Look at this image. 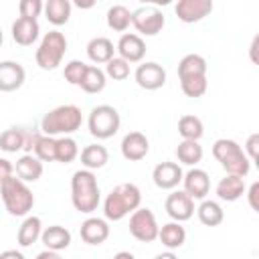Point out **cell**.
Segmentation results:
<instances>
[{
    "instance_id": "17",
    "label": "cell",
    "mask_w": 259,
    "mask_h": 259,
    "mask_svg": "<svg viewBox=\"0 0 259 259\" xmlns=\"http://www.w3.org/2000/svg\"><path fill=\"white\" fill-rule=\"evenodd\" d=\"M121 156L130 162H140L150 152V142L142 132H130L121 140Z\"/></svg>"
},
{
    "instance_id": "24",
    "label": "cell",
    "mask_w": 259,
    "mask_h": 259,
    "mask_svg": "<svg viewBox=\"0 0 259 259\" xmlns=\"http://www.w3.org/2000/svg\"><path fill=\"white\" fill-rule=\"evenodd\" d=\"M206 59L196 53H188L178 61V81L190 77H206Z\"/></svg>"
},
{
    "instance_id": "4",
    "label": "cell",
    "mask_w": 259,
    "mask_h": 259,
    "mask_svg": "<svg viewBox=\"0 0 259 259\" xmlns=\"http://www.w3.org/2000/svg\"><path fill=\"white\" fill-rule=\"evenodd\" d=\"M0 198L12 217H28V212L34 206V194L28 188L26 182H22L16 176L6 178L0 184Z\"/></svg>"
},
{
    "instance_id": "32",
    "label": "cell",
    "mask_w": 259,
    "mask_h": 259,
    "mask_svg": "<svg viewBox=\"0 0 259 259\" xmlns=\"http://www.w3.org/2000/svg\"><path fill=\"white\" fill-rule=\"evenodd\" d=\"M105 83H107V77L103 73V69L95 67V65H89L79 87L85 91V93H101L105 89Z\"/></svg>"
},
{
    "instance_id": "16",
    "label": "cell",
    "mask_w": 259,
    "mask_h": 259,
    "mask_svg": "<svg viewBox=\"0 0 259 259\" xmlns=\"http://www.w3.org/2000/svg\"><path fill=\"white\" fill-rule=\"evenodd\" d=\"M26 71L18 61H0V91L10 93L24 85Z\"/></svg>"
},
{
    "instance_id": "8",
    "label": "cell",
    "mask_w": 259,
    "mask_h": 259,
    "mask_svg": "<svg viewBox=\"0 0 259 259\" xmlns=\"http://www.w3.org/2000/svg\"><path fill=\"white\" fill-rule=\"evenodd\" d=\"M158 221L148 206H140L130 214V235L142 243H152L158 239Z\"/></svg>"
},
{
    "instance_id": "29",
    "label": "cell",
    "mask_w": 259,
    "mask_h": 259,
    "mask_svg": "<svg viewBox=\"0 0 259 259\" xmlns=\"http://www.w3.org/2000/svg\"><path fill=\"white\" fill-rule=\"evenodd\" d=\"M196 214H198V221L204 227H219L225 221V210L217 200H206L204 198L196 206Z\"/></svg>"
},
{
    "instance_id": "21",
    "label": "cell",
    "mask_w": 259,
    "mask_h": 259,
    "mask_svg": "<svg viewBox=\"0 0 259 259\" xmlns=\"http://www.w3.org/2000/svg\"><path fill=\"white\" fill-rule=\"evenodd\" d=\"M245 190H247L245 178H241V176H231V174H227L225 178H221L219 184H217V188H214L217 196H219L221 200H225V202H235V200H239V198L245 194Z\"/></svg>"
},
{
    "instance_id": "34",
    "label": "cell",
    "mask_w": 259,
    "mask_h": 259,
    "mask_svg": "<svg viewBox=\"0 0 259 259\" xmlns=\"http://www.w3.org/2000/svg\"><path fill=\"white\" fill-rule=\"evenodd\" d=\"M178 134L182 136V140H192V142H198L204 134V125H202V119L196 117V115H182L178 119Z\"/></svg>"
},
{
    "instance_id": "9",
    "label": "cell",
    "mask_w": 259,
    "mask_h": 259,
    "mask_svg": "<svg viewBox=\"0 0 259 259\" xmlns=\"http://www.w3.org/2000/svg\"><path fill=\"white\" fill-rule=\"evenodd\" d=\"M132 24L140 36H156L166 24V16L158 6H140L132 12Z\"/></svg>"
},
{
    "instance_id": "37",
    "label": "cell",
    "mask_w": 259,
    "mask_h": 259,
    "mask_svg": "<svg viewBox=\"0 0 259 259\" xmlns=\"http://www.w3.org/2000/svg\"><path fill=\"white\" fill-rule=\"evenodd\" d=\"M105 77L113 79V81H123L130 77V63H125L123 59L119 57H113L107 65H105Z\"/></svg>"
},
{
    "instance_id": "25",
    "label": "cell",
    "mask_w": 259,
    "mask_h": 259,
    "mask_svg": "<svg viewBox=\"0 0 259 259\" xmlns=\"http://www.w3.org/2000/svg\"><path fill=\"white\" fill-rule=\"evenodd\" d=\"M14 172L16 178H20L22 182H36L42 176V162L32 154H24L16 160Z\"/></svg>"
},
{
    "instance_id": "46",
    "label": "cell",
    "mask_w": 259,
    "mask_h": 259,
    "mask_svg": "<svg viewBox=\"0 0 259 259\" xmlns=\"http://www.w3.org/2000/svg\"><path fill=\"white\" fill-rule=\"evenodd\" d=\"M154 259H178L174 251H164V253H158Z\"/></svg>"
},
{
    "instance_id": "39",
    "label": "cell",
    "mask_w": 259,
    "mask_h": 259,
    "mask_svg": "<svg viewBox=\"0 0 259 259\" xmlns=\"http://www.w3.org/2000/svg\"><path fill=\"white\" fill-rule=\"evenodd\" d=\"M42 8H45L42 0H20V4H18L20 16L22 18H32V20H36L42 14Z\"/></svg>"
},
{
    "instance_id": "38",
    "label": "cell",
    "mask_w": 259,
    "mask_h": 259,
    "mask_svg": "<svg viewBox=\"0 0 259 259\" xmlns=\"http://www.w3.org/2000/svg\"><path fill=\"white\" fill-rule=\"evenodd\" d=\"M87 67H89V65H85L83 61H77V59L69 61V63L65 65V71H63L65 81L71 83V85H79L81 79H83V75H85V71H87Z\"/></svg>"
},
{
    "instance_id": "47",
    "label": "cell",
    "mask_w": 259,
    "mask_h": 259,
    "mask_svg": "<svg viewBox=\"0 0 259 259\" xmlns=\"http://www.w3.org/2000/svg\"><path fill=\"white\" fill-rule=\"evenodd\" d=\"M113 259H136V255L130 253V251H119V253L113 255Z\"/></svg>"
},
{
    "instance_id": "13",
    "label": "cell",
    "mask_w": 259,
    "mask_h": 259,
    "mask_svg": "<svg viewBox=\"0 0 259 259\" xmlns=\"http://www.w3.org/2000/svg\"><path fill=\"white\" fill-rule=\"evenodd\" d=\"M115 51L125 63H140L146 57V42L136 32H123L115 45Z\"/></svg>"
},
{
    "instance_id": "6",
    "label": "cell",
    "mask_w": 259,
    "mask_h": 259,
    "mask_svg": "<svg viewBox=\"0 0 259 259\" xmlns=\"http://www.w3.org/2000/svg\"><path fill=\"white\" fill-rule=\"evenodd\" d=\"M67 53V38L61 30H49L34 53V61L42 71H53L61 65L63 57Z\"/></svg>"
},
{
    "instance_id": "12",
    "label": "cell",
    "mask_w": 259,
    "mask_h": 259,
    "mask_svg": "<svg viewBox=\"0 0 259 259\" xmlns=\"http://www.w3.org/2000/svg\"><path fill=\"white\" fill-rule=\"evenodd\" d=\"M164 208H166V214L176 223H184V221L192 219V214L196 210L194 200L184 190H174L172 194H168V198L164 202Z\"/></svg>"
},
{
    "instance_id": "1",
    "label": "cell",
    "mask_w": 259,
    "mask_h": 259,
    "mask_svg": "<svg viewBox=\"0 0 259 259\" xmlns=\"http://www.w3.org/2000/svg\"><path fill=\"white\" fill-rule=\"evenodd\" d=\"M142 206V192L134 182L117 184L103 200V214L105 221H121L123 217L132 214L136 208Z\"/></svg>"
},
{
    "instance_id": "5",
    "label": "cell",
    "mask_w": 259,
    "mask_h": 259,
    "mask_svg": "<svg viewBox=\"0 0 259 259\" xmlns=\"http://www.w3.org/2000/svg\"><path fill=\"white\" fill-rule=\"evenodd\" d=\"M212 156L221 162V166L225 168L227 174L231 176H241L245 178L251 170V162L249 158L245 156L243 148L231 140V138H221L212 144Z\"/></svg>"
},
{
    "instance_id": "11",
    "label": "cell",
    "mask_w": 259,
    "mask_h": 259,
    "mask_svg": "<svg viewBox=\"0 0 259 259\" xmlns=\"http://www.w3.org/2000/svg\"><path fill=\"white\" fill-rule=\"evenodd\" d=\"M134 79L142 89L156 91V89L164 87V83H166V69L156 61H148V63L138 65Z\"/></svg>"
},
{
    "instance_id": "26",
    "label": "cell",
    "mask_w": 259,
    "mask_h": 259,
    "mask_svg": "<svg viewBox=\"0 0 259 259\" xmlns=\"http://www.w3.org/2000/svg\"><path fill=\"white\" fill-rule=\"evenodd\" d=\"M79 158H81L83 168L93 172V170H99V168H103V166L107 164L109 152H107V148L101 146V144H89V146H85V148L81 150Z\"/></svg>"
},
{
    "instance_id": "30",
    "label": "cell",
    "mask_w": 259,
    "mask_h": 259,
    "mask_svg": "<svg viewBox=\"0 0 259 259\" xmlns=\"http://www.w3.org/2000/svg\"><path fill=\"white\" fill-rule=\"evenodd\" d=\"M202 146L198 142H192V140H182L178 146H176V158L180 164L184 166H194L202 160Z\"/></svg>"
},
{
    "instance_id": "10",
    "label": "cell",
    "mask_w": 259,
    "mask_h": 259,
    "mask_svg": "<svg viewBox=\"0 0 259 259\" xmlns=\"http://www.w3.org/2000/svg\"><path fill=\"white\" fill-rule=\"evenodd\" d=\"M212 8H214L212 0H178L174 4V12H176L178 20H182L186 24L200 22L202 18H206L212 12Z\"/></svg>"
},
{
    "instance_id": "31",
    "label": "cell",
    "mask_w": 259,
    "mask_h": 259,
    "mask_svg": "<svg viewBox=\"0 0 259 259\" xmlns=\"http://www.w3.org/2000/svg\"><path fill=\"white\" fill-rule=\"evenodd\" d=\"M26 134L22 127H8L0 134V150L8 152V154H16L20 150H24V142H26Z\"/></svg>"
},
{
    "instance_id": "36",
    "label": "cell",
    "mask_w": 259,
    "mask_h": 259,
    "mask_svg": "<svg viewBox=\"0 0 259 259\" xmlns=\"http://www.w3.org/2000/svg\"><path fill=\"white\" fill-rule=\"evenodd\" d=\"M180 89L186 97H202L208 89V81L206 77H190V79H180Z\"/></svg>"
},
{
    "instance_id": "43",
    "label": "cell",
    "mask_w": 259,
    "mask_h": 259,
    "mask_svg": "<svg viewBox=\"0 0 259 259\" xmlns=\"http://www.w3.org/2000/svg\"><path fill=\"white\" fill-rule=\"evenodd\" d=\"M0 259H24V255L16 249H6V251L0 253Z\"/></svg>"
},
{
    "instance_id": "3",
    "label": "cell",
    "mask_w": 259,
    "mask_h": 259,
    "mask_svg": "<svg viewBox=\"0 0 259 259\" xmlns=\"http://www.w3.org/2000/svg\"><path fill=\"white\" fill-rule=\"evenodd\" d=\"M83 123V113L77 105L67 103V105H59L55 109H51L49 113H45V117L40 119V134L57 138V136H71L73 132H77Z\"/></svg>"
},
{
    "instance_id": "14",
    "label": "cell",
    "mask_w": 259,
    "mask_h": 259,
    "mask_svg": "<svg viewBox=\"0 0 259 259\" xmlns=\"http://www.w3.org/2000/svg\"><path fill=\"white\" fill-rule=\"evenodd\" d=\"M182 168L178 162H160L152 170V180L160 190H174L182 182Z\"/></svg>"
},
{
    "instance_id": "28",
    "label": "cell",
    "mask_w": 259,
    "mask_h": 259,
    "mask_svg": "<svg viewBox=\"0 0 259 259\" xmlns=\"http://www.w3.org/2000/svg\"><path fill=\"white\" fill-rule=\"evenodd\" d=\"M71 10H73V4L69 0H47L45 8H42L47 20L55 26L67 24L69 18H71Z\"/></svg>"
},
{
    "instance_id": "20",
    "label": "cell",
    "mask_w": 259,
    "mask_h": 259,
    "mask_svg": "<svg viewBox=\"0 0 259 259\" xmlns=\"http://www.w3.org/2000/svg\"><path fill=\"white\" fill-rule=\"evenodd\" d=\"M40 241L45 245V249L49 251H63L71 245V231L61 227V225H51V227H45L42 233H40Z\"/></svg>"
},
{
    "instance_id": "41",
    "label": "cell",
    "mask_w": 259,
    "mask_h": 259,
    "mask_svg": "<svg viewBox=\"0 0 259 259\" xmlns=\"http://www.w3.org/2000/svg\"><path fill=\"white\" fill-rule=\"evenodd\" d=\"M245 192H247L249 206H251L253 210H259V182H253V184L249 186V190H245Z\"/></svg>"
},
{
    "instance_id": "27",
    "label": "cell",
    "mask_w": 259,
    "mask_h": 259,
    "mask_svg": "<svg viewBox=\"0 0 259 259\" xmlns=\"http://www.w3.org/2000/svg\"><path fill=\"white\" fill-rule=\"evenodd\" d=\"M40 233H42V223L38 217L34 214H28L24 217L22 225L18 227V233H16V241L20 247H30L34 245L38 239H40Z\"/></svg>"
},
{
    "instance_id": "19",
    "label": "cell",
    "mask_w": 259,
    "mask_h": 259,
    "mask_svg": "<svg viewBox=\"0 0 259 259\" xmlns=\"http://www.w3.org/2000/svg\"><path fill=\"white\" fill-rule=\"evenodd\" d=\"M40 34V26H38V20H32V18H22L18 16L14 22H12V38L16 45L20 47H30L36 42Z\"/></svg>"
},
{
    "instance_id": "33",
    "label": "cell",
    "mask_w": 259,
    "mask_h": 259,
    "mask_svg": "<svg viewBox=\"0 0 259 259\" xmlns=\"http://www.w3.org/2000/svg\"><path fill=\"white\" fill-rule=\"evenodd\" d=\"M107 26L115 32H125L132 24V12L130 8H125L123 4H113L109 10H107Z\"/></svg>"
},
{
    "instance_id": "22",
    "label": "cell",
    "mask_w": 259,
    "mask_h": 259,
    "mask_svg": "<svg viewBox=\"0 0 259 259\" xmlns=\"http://www.w3.org/2000/svg\"><path fill=\"white\" fill-rule=\"evenodd\" d=\"M158 241L168 249V251H174V249H180L184 243H186V229L182 227V223H166L158 229Z\"/></svg>"
},
{
    "instance_id": "2",
    "label": "cell",
    "mask_w": 259,
    "mask_h": 259,
    "mask_svg": "<svg viewBox=\"0 0 259 259\" xmlns=\"http://www.w3.org/2000/svg\"><path fill=\"white\" fill-rule=\"evenodd\" d=\"M71 202L75 206V210L79 212H93L97 210L99 202H101V192H99V184L97 178L91 170H77L71 178Z\"/></svg>"
},
{
    "instance_id": "15",
    "label": "cell",
    "mask_w": 259,
    "mask_h": 259,
    "mask_svg": "<svg viewBox=\"0 0 259 259\" xmlns=\"http://www.w3.org/2000/svg\"><path fill=\"white\" fill-rule=\"evenodd\" d=\"M182 186L184 192L192 198V200H204L206 194L210 192V178L204 170L200 168H190L184 176H182Z\"/></svg>"
},
{
    "instance_id": "23",
    "label": "cell",
    "mask_w": 259,
    "mask_h": 259,
    "mask_svg": "<svg viewBox=\"0 0 259 259\" xmlns=\"http://www.w3.org/2000/svg\"><path fill=\"white\" fill-rule=\"evenodd\" d=\"M87 57L95 65H107L115 57V47L107 36H95L87 42Z\"/></svg>"
},
{
    "instance_id": "48",
    "label": "cell",
    "mask_w": 259,
    "mask_h": 259,
    "mask_svg": "<svg viewBox=\"0 0 259 259\" xmlns=\"http://www.w3.org/2000/svg\"><path fill=\"white\" fill-rule=\"evenodd\" d=\"M2 42H4V34H2V28H0V47H2Z\"/></svg>"
},
{
    "instance_id": "45",
    "label": "cell",
    "mask_w": 259,
    "mask_h": 259,
    "mask_svg": "<svg viewBox=\"0 0 259 259\" xmlns=\"http://www.w3.org/2000/svg\"><path fill=\"white\" fill-rule=\"evenodd\" d=\"M36 259H63L57 251H49V249H45V251H40L38 255H36Z\"/></svg>"
},
{
    "instance_id": "18",
    "label": "cell",
    "mask_w": 259,
    "mask_h": 259,
    "mask_svg": "<svg viewBox=\"0 0 259 259\" xmlns=\"http://www.w3.org/2000/svg\"><path fill=\"white\" fill-rule=\"evenodd\" d=\"M79 235L83 239V243L87 245H101L107 241L109 237V225L105 219H99V217H89L81 223L79 227Z\"/></svg>"
},
{
    "instance_id": "7",
    "label": "cell",
    "mask_w": 259,
    "mask_h": 259,
    "mask_svg": "<svg viewBox=\"0 0 259 259\" xmlns=\"http://www.w3.org/2000/svg\"><path fill=\"white\" fill-rule=\"evenodd\" d=\"M121 125V117H119V111L113 107V105H95L87 117V127H89V134L97 140H107V138H113L117 134Z\"/></svg>"
},
{
    "instance_id": "44",
    "label": "cell",
    "mask_w": 259,
    "mask_h": 259,
    "mask_svg": "<svg viewBox=\"0 0 259 259\" xmlns=\"http://www.w3.org/2000/svg\"><path fill=\"white\" fill-rule=\"evenodd\" d=\"M257 45H259V34L253 36V42H251V49H249V53H251V61H253V63H259V59H257Z\"/></svg>"
},
{
    "instance_id": "35",
    "label": "cell",
    "mask_w": 259,
    "mask_h": 259,
    "mask_svg": "<svg viewBox=\"0 0 259 259\" xmlns=\"http://www.w3.org/2000/svg\"><path fill=\"white\" fill-rule=\"evenodd\" d=\"M79 156V146L71 136H63L55 140V162L71 164Z\"/></svg>"
},
{
    "instance_id": "42",
    "label": "cell",
    "mask_w": 259,
    "mask_h": 259,
    "mask_svg": "<svg viewBox=\"0 0 259 259\" xmlns=\"http://www.w3.org/2000/svg\"><path fill=\"white\" fill-rule=\"evenodd\" d=\"M10 176H14V164L6 158H0V184Z\"/></svg>"
},
{
    "instance_id": "40",
    "label": "cell",
    "mask_w": 259,
    "mask_h": 259,
    "mask_svg": "<svg viewBox=\"0 0 259 259\" xmlns=\"http://www.w3.org/2000/svg\"><path fill=\"white\" fill-rule=\"evenodd\" d=\"M243 152L249 158V162H257V158H259V134H251L247 138Z\"/></svg>"
}]
</instances>
